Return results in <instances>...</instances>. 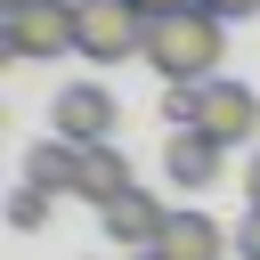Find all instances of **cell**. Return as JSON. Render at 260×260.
I'll use <instances>...</instances> for the list:
<instances>
[{
  "instance_id": "obj_1",
  "label": "cell",
  "mask_w": 260,
  "mask_h": 260,
  "mask_svg": "<svg viewBox=\"0 0 260 260\" xmlns=\"http://www.w3.org/2000/svg\"><path fill=\"white\" fill-rule=\"evenodd\" d=\"M219 57H228V16H211V8H171L146 24V65L162 73V89L219 81Z\"/></svg>"
},
{
  "instance_id": "obj_2",
  "label": "cell",
  "mask_w": 260,
  "mask_h": 260,
  "mask_svg": "<svg viewBox=\"0 0 260 260\" xmlns=\"http://www.w3.org/2000/svg\"><path fill=\"white\" fill-rule=\"evenodd\" d=\"M73 57H89V65L146 57V8L138 0H73Z\"/></svg>"
},
{
  "instance_id": "obj_3",
  "label": "cell",
  "mask_w": 260,
  "mask_h": 260,
  "mask_svg": "<svg viewBox=\"0 0 260 260\" xmlns=\"http://www.w3.org/2000/svg\"><path fill=\"white\" fill-rule=\"evenodd\" d=\"M73 49V0H0V57L41 65Z\"/></svg>"
},
{
  "instance_id": "obj_4",
  "label": "cell",
  "mask_w": 260,
  "mask_h": 260,
  "mask_svg": "<svg viewBox=\"0 0 260 260\" xmlns=\"http://www.w3.org/2000/svg\"><path fill=\"white\" fill-rule=\"evenodd\" d=\"M49 122H57V138L65 146H114V130H122V106H114V89L106 81H65L57 89V106H49Z\"/></svg>"
},
{
  "instance_id": "obj_5",
  "label": "cell",
  "mask_w": 260,
  "mask_h": 260,
  "mask_svg": "<svg viewBox=\"0 0 260 260\" xmlns=\"http://www.w3.org/2000/svg\"><path fill=\"white\" fill-rule=\"evenodd\" d=\"M195 130L211 138V146H244V138H260V89H244V81H203L195 89Z\"/></svg>"
},
{
  "instance_id": "obj_6",
  "label": "cell",
  "mask_w": 260,
  "mask_h": 260,
  "mask_svg": "<svg viewBox=\"0 0 260 260\" xmlns=\"http://www.w3.org/2000/svg\"><path fill=\"white\" fill-rule=\"evenodd\" d=\"M98 219H106V244H122V252L138 260V252H154V244H162L171 203H154V195H122V203H114V211H98Z\"/></svg>"
},
{
  "instance_id": "obj_7",
  "label": "cell",
  "mask_w": 260,
  "mask_h": 260,
  "mask_svg": "<svg viewBox=\"0 0 260 260\" xmlns=\"http://www.w3.org/2000/svg\"><path fill=\"white\" fill-rule=\"evenodd\" d=\"M219 154H228V146H211L203 130H171V146H162V179H171L179 195H203V187L219 179Z\"/></svg>"
},
{
  "instance_id": "obj_8",
  "label": "cell",
  "mask_w": 260,
  "mask_h": 260,
  "mask_svg": "<svg viewBox=\"0 0 260 260\" xmlns=\"http://www.w3.org/2000/svg\"><path fill=\"white\" fill-rule=\"evenodd\" d=\"M228 244H236V236H228L211 211H195V203H187V211H171V228H162L154 260H219Z\"/></svg>"
},
{
  "instance_id": "obj_9",
  "label": "cell",
  "mask_w": 260,
  "mask_h": 260,
  "mask_svg": "<svg viewBox=\"0 0 260 260\" xmlns=\"http://www.w3.org/2000/svg\"><path fill=\"white\" fill-rule=\"evenodd\" d=\"M81 203H98V211H114L122 195H138V179H130V154L122 146H89L81 154V187H73Z\"/></svg>"
},
{
  "instance_id": "obj_10",
  "label": "cell",
  "mask_w": 260,
  "mask_h": 260,
  "mask_svg": "<svg viewBox=\"0 0 260 260\" xmlns=\"http://www.w3.org/2000/svg\"><path fill=\"white\" fill-rule=\"evenodd\" d=\"M24 187H41V195H73V187H81V146L41 138V146L24 154Z\"/></svg>"
},
{
  "instance_id": "obj_11",
  "label": "cell",
  "mask_w": 260,
  "mask_h": 260,
  "mask_svg": "<svg viewBox=\"0 0 260 260\" xmlns=\"http://www.w3.org/2000/svg\"><path fill=\"white\" fill-rule=\"evenodd\" d=\"M49 203H57V195H41V187H16V195H8V228H16V236L49 228Z\"/></svg>"
},
{
  "instance_id": "obj_12",
  "label": "cell",
  "mask_w": 260,
  "mask_h": 260,
  "mask_svg": "<svg viewBox=\"0 0 260 260\" xmlns=\"http://www.w3.org/2000/svg\"><path fill=\"white\" fill-rule=\"evenodd\" d=\"M162 122L171 130H195V89H162Z\"/></svg>"
},
{
  "instance_id": "obj_13",
  "label": "cell",
  "mask_w": 260,
  "mask_h": 260,
  "mask_svg": "<svg viewBox=\"0 0 260 260\" xmlns=\"http://www.w3.org/2000/svg\"><path fill=\"white\" fill-rule=\"evenodd\" d=\"M236 252H244V260H260V211H244V228H236Z\"/></svg>"
},
{
  "instance_id": "obj_14",
  "label": "cell",
  "mask_w": 260,
  "mask_h": 260,
  "mask_svg": "<svg viewBox=\"0 0 260 260\" xmlns=\"http://www.w3.org/2000/svg\"><path fill=\"white\" fill-rule=\"evenodd\" d=\"M211 16H260V0H203Z\"/></svg>"
},
{
  "instance_id": "obj_15",
  "label": "cell",
  "mask_w": 260,
  "mask_h": 260,
  "mask_svg": "<svg viewBox=\"0 0 260 260\" xmlns=\"http://www.w3.org/2000/svg\"><path fill=\"white\" fill-rule=\"evenodd\" d=\"M138 8H146V24H154V16H171V8H203V0H138Z\"/></svg>"
},
{
  "instance_id": "obj_16",
  "label": "cell",
  "mask_w": 260,
  "mask_h": 260,
  "mask_svg": "<svg viewBox=\"0 0 260 260\" xmlns=\"http://www.w3.org/2000/svg\"><path fill=\"white\" fill-rule=\"evenodd\" d=\"M244 195H252V211H260V154H252V171H244Z\"/></svg>"
},
{
  "instance_id": "obj_17",
  "label": "cell",
  "mask_w": 260,
  "mask_h": 260,
  "mask_svg": "<svg viewBox=\"0 0 260 260\" xmlns=\"http://www.w3.org/2000/svg\"><path fill=\"white\" fill-rule=\"evenodd\" d=\"M138 260H154V252H138Z\"/></svg>"
}]
</instances>
